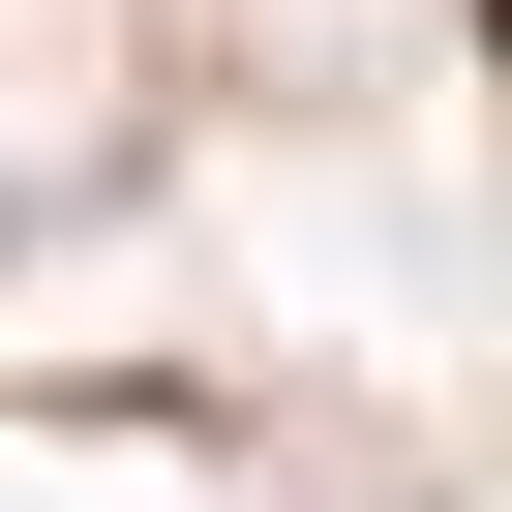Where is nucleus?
I'll return each mask as SVG.
<instances>
[{"label":"nucleus","mask_w":512,"mask_h":512,"mask_svg":"<svg viewBox=\"0 0 512 512\" xmlns=\"http://www.w3.org/2000/svg\"><path fill=\"white\" fill-rule=\"evenodd\" d=\"M482 61H512V0H482Z\"/></svg>","instance_id":"nucleus-1"}]
</instances>
